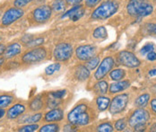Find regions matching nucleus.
Here are the masks:
<instances>
[{
  "instance_id": "37998d69",
  "label": "nucleus",
  "mask_w": 156,
  "mask_h": 132,
  "mask_svg": "<svg viewBox=\"0 0 156 132\" xmlns=\"http://www.w3.org/2000/svg\"><path fill=\"white\" fill-rule=\"evenodd\" d=\"M151 106H152L153 111L156 113V99L152 100V102H151Z\"/></svg>"
},
{
  "instance_id": "1a4fd4ad",
  "label": "nucleus",
  "mask_w": 156,
  "mask_h": 132,
  "mask_svg": "<svg viewBox=\"0 0 156 132\" xmlns=\"http://www.w3.org/2000/svg\"><path fill=\"white\" fill-rule=\"evenodd\" d=\"M114 64H115L114 59H113L111 57H107V58H105V59L101 61V63L100 64V66L98 67L97 71L95 72V75H94L95 78H96L97 80L102 79V78L109 73V71L111 70V68L114 66Z\"/></svg>"
},
{
  "instance_id": "8fccbe9b",
  "label": "nucleus",
  "mask_w": 156,
  "mask_h": 132,
  "mask_svg": "<svg viewBox=\"0 0 156 132\" xmlns=\"http://www.w3.org/2000/svg\"><path fill=\"white\" fill-rule=\"evenodd\" d=\"M4 63V59H0V66Z\"/></svg>"
},
{
  "instance_id": "0eeeda50",
  "label": "nucleus",
  "mask_w": 156,
  "mask_h": 132,
  "mask_svg": "<svg viewBox=\"0 0 156 132\" xmlns=\"http://www.w3.org/2000/svg\"><path fill=\"white\" fill-rule=\"evenodd\" d=\"M73 48L68 43H60L54 50V57L58 61H66L72 57Z\"/></svg>"
},
{
  "instance_id": "c9c22d12",
  "label": "nucleus",
  "mask_w": 156,
  "mask_h": 132,
  "mask_svg": "<svg viewBox=\"0 0 156 132\" xmlns=\"http://www.w3.org/2000/svg\"><path fill=\"white\" fill-rule=\"evenodd\" d=\"M66 90H60V91H57V92H53L51 93V96L57 99H62L63 97L66 95Z\"/></svg>"
},
{
  "instance_id": "4be33fe9",
  "label": "nucleus",
  "mask_w": 156,
  "mask_h": 132,
  "mask_svg": "<svg viewBox=\"0 0 156 132\" xmlns=\"http://www.w3.org/2000/svg\"><path fill=\"white\" fill-rule=\"evenodd\" d=\"M14 102V97L9 95H0V109H4L8 107Z\"/></svg>"
},
{
  "instance_id": "2f4dec72",
  "label": "nucleus",
  "mask_w": 156,
  "mask_h": 132,
  "mask_svg": "<svg viewBox=\"0 0 156 132\" xmlns=\"http://www.w3.org/2000/svg\"><path fill=\"white\" fill-rule=\"evenodd\" d=\"M97 130L101 132H111L113 131V127L110 123H102L97 127Z\"/></svg>"
},
{
  "instance_id": "c03bdc74",
  "label": "nucleus",
  "mask_w": 156,
  "mask_h": 132,
  "mask_svg": "<svg viewBox=\"0 0 156 132\" xmlns=\"http://www.w3.org/2000/svg\"><path fill=\"white\" fill-rule=\"evenodd\" d=\"M82 0H66V2L70 5H76V4H78L80 3Z\"/></svg>"
},
{
  "instance_id": "f3484780",
  "label": "nucleus",
  "mask_w": 156,
  "mask_h": 132,
  "mask_svg": "<svg viewBox=\"0 0 156 132\" xmlns=\"http://www.w3.org/2000/svg\"><path fill=\"white\" fill-rule=\"evenodd\" d=\"M75 77L79 81H84L89 78L90 71L85 66H78L75 72Z\"/></svg>"
},
{
  "instance_id": "c85d7f7f",
  "label": "nucleus",
  "mask_w": 156,
  "mask_h": 132,
  "mask_svg": "<svg viewBox=\"0 0 156 132\" xmlns=\"http://www.w3.org/2000/svg\"><path fill=\"white\" fill-rule=\"evenodd\" d=\"M58 124H48L43 127H41V129L40 130L41 132H56L58 131Z\"/></svg>"
},
{
  "instance_id": "de8ad7c7",
  "label": "nucleus",
  "mask_w": 156,
  "mask_h": 132,
  "mask_svg": "<svg viewBox=\"0 0 156 132\" xmlns=\"http://www.w3.org/2000/svg\"><path fill=\"white\" fill-rule=\"evenodd\" d=\"M5 114V110L4 109H0V119H2L4 115Z\"/></svg>"
},
{
  "instance_id": "ea45409f",
  "label": "nucleus",
  "mask_w": 156,
  "mask_h": 132,
  "mask_svg": "<svg viewBox=\"0 0 156 132\" xmlns=\"http://www.w3.org/2000/svg\"><path fill=\"white\" fill-rule=\"evenodd\" d=\"M147 59L151 61H154L156 59V53L154 51H151L147 54Z\"/></svg>"
},
{
  "instance_id": "a211bd4d",
  "label": "nucleus",
  "mask_w": 156,
  "mask_h": 132,
  "mask_svg": "<svg viewBox=\"0 0 156 132\" xmlns=\"http://www.w3.org/2000/svg\"><path fill=\"white\" fill-rule=\"evenodd\" d=\"M130 85V83L128 81H119V82L114 83L109 87V92L111 94L119 93L121 91H124L126 88H128Z\"/></svg>"
},
{
  "instance_id": "4468645a",
  "label": "nucleus",
  "mask_w": 156,
  "mask_h": 132,
  "mask_svg": "<svg viewBox=\"0 0 156 132\" xmlns=\"http://www.w3.org/2000/svg\"><path fill=\"white\" fill-rule=\"evenodd\" d=\"M26 108L23 104H21V103H17V104H15L13 107H11L6 115H7V118L8 119H11V120H14V119H16L17 117H19L20 115H22L24 112H25Z\"/></svg>"
},
{
  "instance_id": "cd10ccee",
  "label": "nucleus",
  "mask_w": 156,
  "mask_h": 132,
  "mask_svg": "<svg viewBox=\"0 0 156 132\" xmlns=\"http://www.w3.org/2000/svg\"><path fill=\"white\" fill-rule=\"evenodd\" d=\"M60 69V64L58 63H54L52 65H49L48 66L46 67L45 69V74L47 76H51L53 75L54 73H56L57 71H58Z\"/></svg>"
},
{
  "instance_id": "5701e85b",
  "label": "nucleus",
  "mask_w": 156,
  "mask_h": 132,
  "mask_svg": "<svg viewBox=\"0 0 156 132\" xmlns=\"http://www.w3.org/2000/svg\"><path fill=\"white\" fill-rule=\"evenodd\" d=\"M149 100H150V95L144 94V95H140L137 99L136 100L135 104H136L137 107H139V108H144V107L146 106V104L148 103Z\"/></svg>"
},
{
  "instance_id": "72a5a7b5",
  "label": "nucleus",
  "mask_w": 156,
  "mask_h": 132,
  "mask_svg": "<svg viewBox=\"0 0 156 132\" xmlns=\"http://www.w3.org/2000/svg\"><path fill=\"white\" fill-rule=\"evenodd\" d=\"M43 41H44V39L43 38H38V39H35V40H31L29 43H27V46H29V47L38 46V45L42 44Z\"/></svg>"
},
{
  "instance_id": "dca6fc26",
  "label": "nucleus",
  "mask_w": 156,
  "mask_h": 132,
  "mask_svg": "<svg viewBox=\"0 0 156 132\" xmlns=\"http://www.w3.org/2000/svg\"><path fill=\"white\" fill-rule=\"evenodd\" d=\"M22 47L19 43H12L7 48H5V50L4 52V58L5 59H12L21 53Z\"/></svg>"
},
{
  "instance_id": "9d476101",
  "label": "nucleus",
  "mask_w": 156,
  "mask_h": 132,
  "mask_svg": "<svg viewBox=\"0 0 156 132\" xmlns=\"http://www.w3.org/2000/svg\"><path fill=\"white\" fill-rule=\"evenodd\" d=\"M76 54L78 59L82 61H88L95 56L96 48L93 45H83L76 50Z\"/></svg>"
},
{
  "instance_id": "79ce46f5",
  "label": "nucleus",
  "mask_w": 156,
  "mask_h": 132,
  "mask_svg": "<svg viewBox=\"0 0 156 132\" xmlns=\"http://www.w3.org/2000/svg\"><path fill=\"white\" fill-rule=\"evenodd\" d=\"M75 128H73L71 125H66L65 128H64V130L65 131H74L75 130H74Z\"/></svg>"
},
{
  "instance_id": "f8f14e48",
  "label": "nucleus",
  "mask_w": 156,
  "mask_h": 132,
  "mask_svg": "<svg viewBox=\"0 0 156 132\" xmlns=\"http://www.w3.org/2000/svg\"><path fill=\"white\" fill-rule=\"evenodd\" d=\"M51 16V8L48 5H41L33 11V18L38 23H44Z\"/></svg>"
},
{
  "instance_id": "393cba45",
  "label": "nucleus",
  "mask_w": 156,
  "mask_h": 132,
  "mask_svg": "<svg viewBox=\"0 0 156 132\" xmlns=\"http://www.w3.org/2000/svg\"><path fill=\"white\" fill-rule=\"evenodd\" d=\"M125 77V71L122 69H115L110 72V78L115 81L121 80Z\"/></svg>"
},
{
  "instance_id": "09e8293b",
  "label": "nucleus",
  "mask_w": 156,
  "mask_h": 132,
  "mask_svg": "<svg viewBox=\"0 0 156 132\" xmlns=\"http://www.w3.org/2000/svg\"><path fill=\"white\" fill-rule=\"evenodd\" d=\"M151 131H156V123L151 127Z\"/></svg>"
},
{
  "instance_id": "a18cd8bd",
  "label": "nucleus",
  "mask_w": 156,
  "mask_h": 132,
  "mask_svg": "<svg viewBox=\"0 0 156 132\" xmlns=\"http://www.w3.org/2000/svg\"><path fill=\"white\" fill-rule=\"evenodd\" d=\"M5 50V46L4 44H0V56L4 54Z\"/></svg>"
},
{
  "instance_id": "423d86ee",
  "label": "nucleus",
  "mask_w": 156,
  "mask_h": 132,
  "mask_svg": "<svg viewBox=\"0 0 156 132\" xmlns=\"http://www.w3.org/2000/svg\"><path fill=\"white\" fill-rule=\"evenodd\" d=\"M119 62L127 67H137L140 66V60L136 57L135 54L129 51H121L118 55Z\"/></svg>"
},
{
  "instance_id": "b1692460",
  "label": "nucleus",
  "mask_w": 156,
  "mask_h": 132,
  "mask_svg": "<svg viewBox=\"0 0 156 132\" xmlns=\"http://www.w3.org/2000/svg\"><path fill=\"white\" fill-rule=\"evenodd\" d=\"M43 107V102L40 97H36L30 103V110L32 112H37Z\"/></svg>"
},
{
  "instance_id": "20e7f679",
  "label": "nucleus",
  "mask_w": 156,
  "mask_h": 132,
  "mask_svg": "<svg viewBox=\"0 0 156 132\" xmlns=\"http://www.w3.org/2000/svg\"><path fill=\"white\" fill-rule=\"evenodd\" d=\"M47 56V51L43 48H35L33 50L26 52L22 60L25 64H35L38 62L42 61Z\"/></svg>"
},
{
  "instance_id": "58836bf2",
  "label": "nucleus",
  "mask_w": 156,
  "mask_h": 132,
  "mask_svg": "<svg viewBox=\"0 0 156 132\" xmlns=\"http://www.w3.org/2000/svg\"><path fill=\"white\" fill-rule=\"evenodd\" d=\"M101 0H85V5L89 7H93L94 5H96Z\"/></svg>"
},
{
  "instance_id": "6e6552de",
  "label": "nucleus",
  "mask_w": 156,
  "mask_h": 132,
  "mask_svg": "<svg viewBox=\"0 0 156 132\" xmlns=\"http://www.w3.org/2000/svg\"><path fill=\"white\" fill-rule=\"evenodd\" d=\"M150 120V114L147 111L144 109H138L134 112V113L131 115L129 119V125L133 128L138 125L146 124L147 121Z\"/></svg>"
},
{
  "instance_id": "2eb2a0df",
  "label": "nucleus",
  "mask_w": 156,
  "mask_h": 132,
  "mask_svg": "<svg viewBox=\"0 0 156 132\" xmlns=\"http://www.w3.org/2000/svg\"><path fill=\"white\" fill-rule=\"evenodd\" d=\"M64 118V112L61 109H54L48 112L45 114V121L53 122V121H59Z\"/></svg>"
},
{
  "instance_id": "39448f33",
  "label": "nucleus",
  "mask_w": 156,
  "mask_h": 132,
  "mask_svg": "<svg viewBox=\"0 0 156 132\" xmlns=\"http://www.w3.org/2000/svg\"><path fill=\"white\" fill-rule=\"evenodd\" d=\"M128 102V95L126 94H122L114 97L110 102L109 105V112L111 114L120 113L125 110L126 106Z\"/></svg>"
},
{
  "instance_id": "c756f323",
  "label": "nucleus",
  "mask_w": 156,
  "mask_h": 132,
  "mask_svg": "<svg viewBox=\"0 0 156 132\" xmlns=\"http://www.w3.org/2000/svg\"><path fill=\"white\" fill-rule=\"evenodd\" d=\"M100 63V58L99 57H95L91 59L88 60V62L86 63V67L89 70H94L96 66H98V64Z\"/></svg>"
},
{
  "instance_id": "a878e982",
  "label": "nucleus",
  "mask_w": 156,
  "mask_h": 132,
  "mask_svg": "<svg viewBox=\"0 0 156 132\" xmlns=\"http://www.w3.org/2000/svg\"><path fill=\"white\" fill-rule=\"evenodd\" d=\"M94 37L95 39H104L107 37V31L103 26L98 27L94 30Z\"/></svg>"
},
{
  "instance_id": "f03ea898",
  "label": "nucleus",
  "mask_w": 156,
  "mask_h": 132,
  "mask_svg": "<svg viewBox=\"0 0 156 132\" xmlns=\"http://www.w3.org/2000/svg\"><path fill=\"white\" fill-rule=\"evenodd\" d=\"M126 10L131 16L144 17L153 13L154 7L147 0H130Z\"/></svg>"
},
{
  "instance_id": "412c9836",
  "label": "nucleus",
  "mask_w": 156,
  "mask_h": 132,
  "mask_svg": "<svg viewBox=\"0 0 156 132\" xmlns=\"http://www.w3.org/2000/svg\"><path fill=\"white\" fill-rule=\"evenodd\" d=\"M95 94L99 95H102L107 94L108 91V83L106 81H100L98 82L94 87Z\"/></svg>"
},
{
  "instance_id": "473e14b6",
  "label": "nucleus",
  "mask_w": 156,
  "mask_h": 132,
  "mask_svg": "<svg viewBox=\"0 0 156 132\" xmlns=\"http://www.w3.org/2000/svg\"><path fill=\"white\" fill-rule=\"evenodd\" d=\"M126 119L119 120L116 122V124H115V128L118 130H123L124 129H126Z\"/></svg>"
},
{
  "instance_id": "ddd939ff",
  "label": "nucleus",
  "mask_w": 156,
  "mask_h": 132,
  "mask_svg": "<svg viewBox=\"0 0 156 132\" xmlns=\"http://www.w3.org/2000/svg\"><path fill=\"white\" fill-rule=\"evenodd\" d=\"M83 13H84V11L81 5H76V6L72 7L69 11H67L65 15H63L61 18L63 19V18L69 17L72 21L76 22L83 16Z\"/></svg>"
},
{
  "instance_id": "4c0bfd02",
  "label": "nucleus",
  "mask_w": 156,
  "mask_h": 132,
  "mask_svg": "<svg viewBox=\"0 0 156 132\" xmlns=\"http://www.w3.org/2000/svg\"><path fill=\"white\" fill-rule=\"evenodd\" d=\"M59 103H60L59 99H57V98H54V97H53V99L48 100V108H51V109H52V108H56Z\"/></svg>"
},
{
  "instance_id": "7ed1b4c3",
  "label": "nucleus",
  "mask_w": 156,
  "mask_h": 132,
  "mask_svg": "<svg viewBox=\"0 0 156 132\" xmlns=\"http://www.w3.org/2000/svg\"><path fill=\"white\" fill-rule=\"evenodd\" d=\"M119 8V4L115 1H107L101 4L94 10L92 15L93 19H107L113 16Z\"/></svg>"
},
{
  "instance_id": "f704fd0d",
  "label": "nucleus",
  "mask_w": 156,
  "mask_h": 132,
  "mask_svg": "<svg viewBox=\"0 0 156 132\" xmlns=\"http://www.w3.org/2000/svg\"><path fill=\"white\" fill-rule=\"evenodd\" d=\"M154 46L153 45V44H146L145 46H144L143 48H142V50H141V53L143 54V55H144V54H148L149 52H151V51H154Z\"/></svg>"
},
{
  "instance_id": "e433bc0d",
  "label": "nucleus",
  "mask_w": 156,
  "mask_h": 132,
  "mask_svg": "<svg viewBox=\"0 0 156 132\" xmlns=\"http://www.w3.org/2000/svg\"><path fill=\"white\" fill-rule=\"evenodd\" d=\"M31 1L32 0H16L15 1V5H16V7L21 8V7H23L26 5H28L29 3H31Z\"/></svg>"
},
{
  "instance_id": "f257e3e1",
  "label": "nucleus",
  "mask_w": 156,
  "mask_h": 132,
  "mask_svg": "<svg viewBox=\"0 0 156 132\" xmlns=\"http://www.w3.org/2000/svg\"><path fill=\"white\" fill-rule=\"evenodd\" d=\"M68 121L76 126H85L91 122L92 112L89 106L85 103H81L76 106L67 115Z\"/></svg>"
},
{
  "instance_id": "3c124183",
  "label": "nucleus",
  "mask_w": 156,
  "mask_h": 132,
  "mask_svg": "<svg viewBox=\"0 0 156 132\" xmlns=\"http://www.w3.org/2000/svg\"><path fill=\"white\" fill-rule=\"evenodd\" d=\"M39 1H42V0H39Z\"/></svg>"
},
{
  "instance_id": "7c9ffc66",
  "label": "nucleus",
  "mask_w": 156,
  "mask_h": 132,
  "mask_svg": "<svg viewBox=\"0 0 156 132\" xmlns=\"http://www.w3.org/2000/svg\"><path fill=\"white\" fill-rule=\"evenodd\" d=\"M38 129H39L38 125H36L35 123H33V124H27V125H25V126H23V127L20 128V129H19V131L32 132V131L37 130Z\"/></svg>"
},
{
  "instance_id": "9b49d317",
  "label": "nucleus",
  "mask_w": 156,
  "mask_h": 132,
  "mask_svg": "<svg viewBox=\"0 0 156 132\" xmlns=\"http://www.w3.org/2000/svg\"><path fill=\"white\" fill-rule=\"evenodd\" d=\"M24 12L19 8V7H16V8H10L9 10H7L2 18V24L3 25H9L11 23H13L14 22L17 21L18 19H20L21 17L23 16Z\"/></svg>"
},
{
  "instance_id": "49530a36",
  "label": "nucleus",
  "mask_w": 156,
  "mask_h": 132,
  "mask_svg": "<svg viewBox=\"0 0 156 132\" xmlns=\"http://www.w3.org/2000/svg\"><path fill=\"white\" fill-rule=\"evenodd\" d=\"M149 76H151V77H154V76H156V69L151 70V71L149 72Z\"/></svg>"
},
{
  "instance_id": "bb28decb",
  "label": "nucleus",
  "mask_w": 156,
  "mask_h": 132,
  "mask_svg": "<svg viewBox=\"0 0 156 132\" xmlns=\"http://www.w3.org/2000/svg\"><path fill=\"white\" fill-rule=\"evenodd\" d=\"M52 8L55 12H62L66 8V3L64 0H55L52 4Z\"/></svg>"
},
{
  "instance_id": "a19ab883",
  "label": "nucleus",
  "mask_w": 156,
  "mask_h": 132,
  "mask_svg": "<svg viewBox=\"0 0 156 132\" xmlns=\"http://www.w3.org/2000/svg\"><path fill=\"white\" fill-rule=\"evenodd\" d=\"M148 29H149V31H150L151 33H154L156 35V23L155 24H150Z\"/></svg>"
},
{
  "instance_id": "aec40b11",
  "label": "nucleus",
  "mask_w": 156,
  "mask_h": 132,
  "mask_svg": "<svg viewBox=\"0 0 156 132\" xmlns=\"http://www.w3.org/2000/svg\"><path fill=\"white\" fill-rule=\"evenodd\" d=\"M96 104H97L98 110L100 112H103L109 107V105L110 104V100L105 96H99L96 99Z\"/></svg>"
},
{
  "instance_id": "6ab92c4d",
  "label": "nucleus",
  "mask_w": 156,
  "mask_h": 132,
  "mask_svg": "<svg viewBox=\"0 0 156 132\" xmlns=\"http://www.w3.org/2000/svg\"><path fill=\"white\" fill-rule=\"evenodd\" d=\"M42 118V114L41 113H36L33 115H26L23 118H22V120L20 119L19 122L20 123H26V124H33V123H37L39 122Z\"/></svg>"
}]
</instances>
